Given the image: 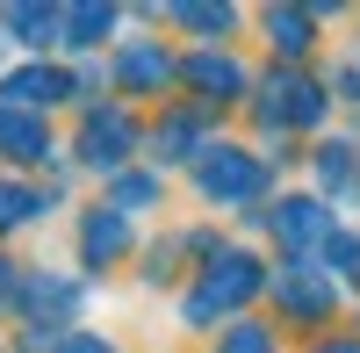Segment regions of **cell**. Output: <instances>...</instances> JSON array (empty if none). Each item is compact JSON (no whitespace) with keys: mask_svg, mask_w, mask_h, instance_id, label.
<instances>
[{"mask_svg":"<svg viewBox=\"0 0 360 353\" xmlns=\"http://www.w3.org/2000/svg\"><path fill=\"white\" fill-rule=\"evenodd\" d=\"M317 353H360V339H324Z\"/></svg>","mask_w":360,"mask_h":353,"instance_id":"cell-25","label":"cell"},{"mask_svg":"<svg viewBox=\"0 0 360 353\" xmlns=\"http://www.w3.org/2000/svg\"><path fill=\"white\" fill-rule=\"evenodd\" d=\"M266 288H274L288 325H324V317L339 310V281L324 267H310V259H281V267L266 274Z\"/></svg>","mask_w":360,"mask_h":353,"instance_id":"cell-4","label":"cell"},{"mask_svg":"<svg viewBox=\"0 0 360 353\" xmlns=\"http://www.w3.org/2000/svg\"><path fill=\"white\" fill-rule=\"evenodd\" d=\"M108 29H115V8H72V15H65V44L86 51V44H101Z\"/></svg>","mask_w":360,"mask_h":353,"instance_id":"cell-21","label":"cell"},{"mask_svg":"<svg viewBox=\"0 0 360 353\" xmlns=\"http://www.w3.org/2000/svg\"><path fill=\"white\" fill-rule=\"evenodd\" d=\"M266 231L288 245V259H303V252H317L332 238V210H324V195H281L266 210Z\"/></svg>","mask_w":360,"mask_h":353,"instance_id":"cell-5","label":"cell"},{"mask_svg":"<svg viewBox=\"0 0 360 353\" xmlns=\"http://www.w3.org/2000/svg\"><path fill=\"white\" fill-rule=\"evenodd\" d=\"M266 288V267H259V252L245 245H217L209 252V267L195 274V288L180 296V325L202 332V325H217V317H238L252 296Z\"/></svg>","mask_w":360,"mask_h":353,"instance_id":"cell-1","label":"cell"},{"mask_svg":"<svg viewBox=\"0 0 360 353\" xmlns=\"http://www.w3.org/2000/svg\"><path fill=\"white\" fill-rule=\"evenodd\" d=\"M202 144H209V108H180V115H166V123L152 130V152L159 159H202Z\"/></svg>","mask_w":360,"mask_h":353,"instance_id":"cell-11","label":"cell"},{"mask_svg":"<svg viewBox=\"0 0 360 353\" xmlns=\"http://www.w3.org/2000/svg\"><path fill=\"white\" fill-rule=\"evenodd\" d=\"M115 217H130V210H159V173H115V202H108Z\"/></svg>","mask_w":360,"mask_h":353,"instance_id":"cell-18","label":"cell"},{"mask_svg":"<svg viewBox=\"0 0 360 353\" xmlns=\"http://www.w3.org/2000/svg\"><path fill=\"white\" fill-rule=\"evenodd\" d=\"M130 252V217H115L108 210V202H101V210H86L79 217V259H86V267H115V259H123Z\"/></svg>","mask_w":360,"mask_h":353,"instance_id":"cell-9","label":"cell"},{"mask_svg":"<svg viewBox=\"0 0 360 353\" xmlns=\"http://www.w3.org/2000/svg\"><path fill=\"white\" fill-rule=\"evenodd\" d=\"M115 79H123L130 94H173V86H180V65H173L159 44H130L123 58H115Z\"/></svg>","mask_w":360,"mask_h":353,"instance_id":"cell-10","label":"cell"},{"mask_svg":"<svg viewBox=\"0 0 360 353\" xmlns=\"http://www.w3.org/2000/svg\"><path fill=\"white\" fill-rule=\"evenodd\" d=\"M44 217V195L37 188H15V181H0V231H15V224H37Z\"/></svg>","mask_w":360,"mask_h":353,"instance_id":"cell-19","label":"cell"},{"mask_svg":"<svg viewBox=\"0 0 360 353\" xmlns=\"http://www.w3.org/2000/svg\"><path fill=\"white\" fill-rule=\"evenodd\" d=\"M8 29H15V44L44 51V44H51V29H65V15H58V8H8Z\"/></svg>","mask_w":360,"mask_h":353,"instance_id":"cell-17","label":"cell"},{"mask_svg":"<svg viewBox=\"0 0 360 353\" xmlns=\"http://www.w3.org/2000/svg\"><path fill=\"white\" fill-rule=\"evenodd\" d=\"M58 353H115V346H108V339H94V332H72Z\"/></svg>","mask_w":360,"mask_h":353,"instance_id":"cell-24","label":"cell"},{"mask_svg":"<svg viewBox=\"0 0 360 353\" xmlns=\"http://www.w3.org/2000/svg\"><path fill=\"white\" fill-rule=\"evenodd\" d=\"M259 29L274 37V51H281V58H303V51L317 44V15H310V8H266V15H259Z\"/></svg>","mask_w":360,"mask_h":353,"instance_id":"cell-14","label":"cell"},{"mask_svg":"<svg viewBox=\"0 0 360 353\" xmlns=\"http://www.w3.org/2000/svg\"><path fill=\"white\" fill-rule=\"evenodd\" d=\"M332 94H339V101H353V108H360V58H346V65H339V72H332Z\"/></svg>","mask_w":360,"mask_h":353,"instance_id":"cell-23","label":"cell"},{"mask_svg":"<svg viewBox=\"0 0 360 353\" xmlns=\"http://www.w3.org/2000/svg\"><path fill=\"white\" fill-rule=\"evenodd\" d=\"M317 188H324V195H353V188H360V144H353V137L317 144Z\"/></svg>","mask_w":360,"mask_h":353,"instance_id":"cell-13","label":"cell"},{"mask_svg":"<svg viewBox=\"0 0 360 353\" xmlns=\"http://www.w3.org/2000/svg\"><path fill=\"white\" fill-rule=\"evenodd\" d=\"M180 79L202 86V101H245V94H252V72L238 65L231 51H195L188 65H180Z\"/></svg>","mask_w":360,"mask_h":353,"instance_id":"cell-8","label":"cell"},{"mask_svg":"<svg viewBox=\"0 0 360 353\" xmlns=\"http://www.w3.org/2000/svg\"><path fill=\"white\" fill-rule=\"evenodd\" d=\"M266 181H274V166L259 152H245V144H231V137H209L202 159H195V195L209 210H245V202L266 195Z\"/></svg>","mask_w":360,"mask_h":353,"instance_id":"cell-2","label":"cell"},{"mask_svg":"<svg viewBox=\"0 0 360 353\" xmlns=\"http://www.w3.org/2000/svg\"><path fill=\"white\" fill-rule=\"evenodd\" d=\"M173 22L195 29V37L209 29V44H217V37H231V29H238V8H217V0H209V8H173Z\"/></svg>","mask_w":360,"mask_h":353,"instance_id":"cell-20","label":"cell"},{"mask_svg":"<svg viewBox=\"0 0 360 353\" xmlns=\"http://www.w3.org/2000/svg\"><path fill=\"white\" fill-rule=\"evenodd\" d=\"M65 94H72V79L58 72V65H22L8 86H0L8 108H51V101H65Z\"/></svg>","mask_w":360,"mask_h":353,"instance_id":"cell-12","label":"cell"},{"mask_svg":"<svg viewBox=\"0 0 360 353\" xmlns=\"http://www.w3.org/2000/svg\"><path fill=\"white\" fill-rule=\"evenodd\" d=\"M137 144H144V130L130 123L123 108H108V101L86 108V123H79V159H86V166H108V173H115Z\"/></svg>","mask_w":360,"mask_h":353,"instance_id":"cell-6","label":"cell"},{"mask_svg":"<svg viewBox=\"0 0 360 353\" xmlns=\"http://www.w3.org/2000/svg\"><path fill=\"white\" fill-rule=\"evenodd\" d=\"M317 267L332 281H360V231L353 224H332V238L317 245Z\"/></svg>","mask_w":360,"mask_h":353,"instance_id":"cell-16","label":"cell"},{"mask_svg":"<svg viewBox=\"0 0 360 353\" xmlns=\"http://www.w3.org/2000/svg\"><path fill=\"white\" fill-rule=\"evenodd\" d=\"M252 108H259V123H266V130H317V123H324V108H332V86L310 79V72H295V65H281Z\"/></svg>","mask_w":360,"mask_h":353,"instance_id":"cell-3","label":"cell"},{"mask_svg":"<svg viewBox=\"0 0 360 353\" xmlns=\"http://www.w3.org/2000/svg\"><path fill=\"white\" fill-rule=\"evenodd\" d=\"M217 353H274V332H266V325H231Z\"/></svg>","mask_w":360,"mask_h":353,"instance_id":"cell-22","label":"cell"},{"mask_svg":"<svg viewBox=\"0 0 360 353\" xmlns=\"http://www.w3.org/2000/svg\"><path fill=\"white\" fill-rule=\"evenodd\" d=\"M79 303H86V281H72V274H51V267H44V274L22 281V317H29V325H44V332L65 325Z\"/></svg>","mask_w":360,"mask_h":353,"instance_id":"cell-7","label":"cell"},{"mask_svg":"<svg viewBox=\"0 0 360 353\" xmlns=\"http://www.w3.org/2000/svg\"><path fill=\"white\" fill-rule=\"evenodd\" d=\"M0 144H8V159H51V130L8 101H0Z\"/></svg>","mask_w":360,"mask_h":353,"instance_id":"cell-15","label":"cell"}]
</instances>
